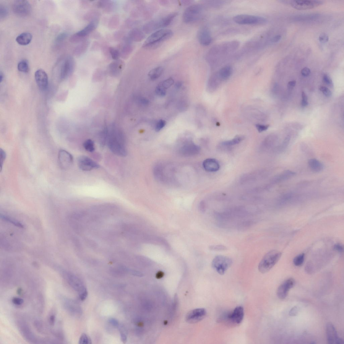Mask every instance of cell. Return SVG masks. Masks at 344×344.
<instances>
[{
	"label": "cell",
	"mask_w": 344,
	"mask_h": 344,
	"mask_svg": "<svg viewBox=\"0 0 344 344\" xmlns=\"http://www.w3.org/2000/svg\"><path fill=\"white\" fill-rule=\"evenodd\" d=\"M107 140L108 148L114 154L122 157L126 155L124 137L120 132L116 130L112 131L108 135Z\"/></svg>",
	"instance_id": "cell-1"
},
{
	"label": "cell",
	"mask_w": 344,
	"mask_h": 344,
	"mask_svg": "<svg viewBox=\"0 0 344 344\" xmlns=\"http://www.w3.org/2000/svg\"><path fill=\"white\" fill-rule=\"evenodd\" d=\"M173 35V31L170 29H162L158 30L147 38L143 44V47L148 49L157 48Z\"/></svg>",
	"instance_id": "cell-2"
},
{
	"label": "cell",
	"mask_w": 344,
	"mask_h": 344,
	"mask_svg": "<svg viewBox=\"0 0 344 344\" xmlns=\"http://www.w3.org/2000/svg\"><path fill=\"white\" fill-rule=\"evenodd\" d=\"M282 253L277 250H272L266 254L260 262L258 269L262 273H266L272 269L279 260Z\"/></svg>",
	"instance_id": "cell-3"
},
{
	"label": "cell",
	"mask_w": 344,
	"mask_h": 344,
	"mask_svg": "<svg viewBox=\"0 0 344 344\" xmlns=\"http://www.w3.org/2000/svg\"><path fill=\"white\" fill-rule=\"evenodd\" d=\"M75 67L74 60L71 56L62 57L57 62L56 67L59 69L61 80L65 79L72 74Z\"/></svg>",
	"instance_id": "cell-4"
},
{
	"label": "cell",
	"mask_w": 344,
	"mask_h": 344,
	"mask_svg": "<svg viewBox=\"0 0 344 344\" xmlns=\"http://www.w3.org/2000/svg\"><path fill=\"white\" fill-rule=\"evenodd\" d=\"M233 261L230 257L218 255L214 258L212 267L216 272L221 275H223L232 264Z\"/></svg>",
	"instance_id": "cell-5"
},
{
	"label": "cell",
	"mask_w": 344,
	"mask_h": 344,
	"mask_svg": "<svg viewBox=\"0 0 344 344\" xmlns=\"http://www.w3.org/2000/svg\"><path fill=\"white\" fill-rule=\"evenodd\" d=\"M202 7L199 4H195L187 7L182 16L184 22L190 23L199 19L202 14Z\"/></svg>",
	"instance_id": "cell-6"
},
{
	"label": "cell",
	"mask_w": 344,
	"mask_h": 344,
	"mask_svg": "<svg viewBox=\"0 0 344 344\" xmlns=\"http://www.w3.org/2000/svg\"><path fill=\"white\" fill-rule=\"evenodd\" d=\"M234 22L239 24H262L267 22L265 18L251 15L241 14L233 18Z\"/></svg>",
	"instance_id": "cell-7"
},
{
	"label": "cell",
	"mask_w": 344,
	"mask_h": 344,
	"mask_svg": "<svg viewBox=\"0 0 344 344\" xmlns=\"http://www.w3.org/2000/svg\"><path fill=\"white\" fill-rule=\"evenodd\" d=\"M12 8L14 13L21 17L28 16L32 10V7L29 2L25 0L15 1L12 4Z\"/></svg>",
	"instance_id": "cell-8"
},
{
	"label": "cell",
	"mask_w": 344,
	"mask_h": 344,
	"mask_svg": "<svg viewBox=\"0 0 344 344\" xmlns=\"http://www.w3.org/2000/svg\"><path fill=\"white\" fill-rule=\"evenodd\" d=\"M244 315L243 307L240 306L237 307L232 312L227 314L225 317L226 322L233 325H237L243 321Z\"/></svg>",
	"instance_id": "cell-9"
},
{
	"label": "cell",
	"mask_w": 344,
	"mask_h": 344,
	"mask_svg": "<svg viewBox=\"0 0 344 344\" xmlns=\"http://www.w3.org/2000/svg\"><path fill=\"white\" fill-rule=\"evenodd\" d=\"M74 158L71 154L65 150L59 151L58 162L60 168L63 170H67L72 166Z\"/></svg>",
	"instance_id": "cell-10"
},
{
	"label": "cell",
	"mask_w": 344,
	"mask_h": 344,
	"mask_svg": "<svg viewBox=\"0 0 344 344\" xmlns=\"http://www.w3.org/2000/svg\"><path fill=\"white\" fill-rule=\"evenodd\" d=\"M69 282L72 287L79 293L80 299L82 301L85 300L87 296V291L82 281L76 276L70 275Z\"/></svg>",
	"instance_id": "cell-11"
},
{
	"label": "cell",
	"mask_w": 344,
	"mask_h": 344,
	"mask_svg": "<svg viewBox=\"0 0 344 344\" xmlns=\"http://www.w3.org/2000/svg\"><path fill=\"white\" fill-rule=\"evenodd\" d=\"M295 281L293 278H289L284 281L279 286L277 290L278 298L281 299L286 298L290 289L295 284Z\"/></svg>",
	"instance_id": "cell-12"
},
{
	"label": "cell",
	"mask_w": 344,
	"mask_h": 344,
	"mask_svg": "<svg viewBox=\"0 0 344 344\" xmlns=\"http://www.w3.org/2000/svg\"><path fill=\"white\" fill-rule=\"evenodd\" d=\"M78 165L82 170L89 171L100 168L99 165L87 156H80L78 158Z\"/></svg>",
	"instance_id": "cell-13"
},
{
	"label": "cell",
	"mask_w": 344,
	"mask_h": 344,
	"mask_svg": "<svg viewBox=\"0 0 344 344\" xmlns=\"http://www.w3.org/2000/svg\"><path fill=\"white\" fill-rule=\"evenodd\" d=\"M206 314V310L204 309H195L192 310L187 314L186 320L189 323H195L204 319Z\"/></svg>",
	"instance_id": "cell-14"
},
{
	"label": "cell",
	"mask_w": 344,
	"mask_h": 344,
	"mask_svg": "<svg viewBox=\"0 0 344 344\" xmlns=\"http://www.w3.org/2000/svg\"><path fill=\"white\" fill-rule=\"evenodd\" d=\"M326 333L328 343L340 344L344 343L343 339L339 337L334 326L331 323H329L326 325Z\"/></svg>",
	"instance_id": "cell-15"
},
{
	"label": "cell",
	"mask_w": 344,
	"mask_h": 344,
	"mask_svg": "<svg viewBox=\"0 0 344 344\" xmlns=\"http://www.w3.org/2000/svg\"><path fill=\"white\" fill-rule=\"evenodd\" d=\"M323 2L319 1H293L291 4L293 7L299 10L311 9L322 4Z\"/></svg>",
	"instance_id": "cell-16"
},
{
	"label": "cell",
	"mask_w": 344,
	"mask_h": 344,
	"mask_svg": "<svg viewBox=\"0 0 344 344\" xmlns=\"http://www.w3.org/2000/svg\"><path fill=\"white\" fill-rule=\"evenodd\" d=\"M98 24L97 20L92 21L83 29L73 35L71 37V40L73 42H76L79 41V38L87 36L95 29L96 27L97 26Z\"/></svg>",
	"instance_id": "cell-17"
},
{
	"label": "cell",
	"mask_w": 344,
	"mask_h": 344,
	"mask_svg": "<svg viewBox=\"0 0 344 344\" xmlns=\"http://www.w3.org/2000/svg\"><path fill=\"white\" fill-rule=\"evenodd\" d=\"M35 78L39 88L41 90H46L48 85V78L46 72L41 69L37 70L35 74Z\"/></svg>",
	"instance_id": "cell-18"
},
{
	"label": "cell",
	"mask_w": 344,
	"mask_h": 344,
	"mask_svg": "<svg viewBox=\"0 0 344 344\" xmlns=\"http://www.w3.org/2000/svg\"><path fill=\"white\" fill-rule=\"evenodd\" d=\"M199 43L204 46L209 45L212 42V38L210 31L206 27H203L199 30L197 35Z\"/></svg>",
	"instance_id": "cell-19"
},
{
	"label": "cell",
	"mask_w": 344,
	"mask_h": 344,
	"mask_svg": "<svg viewBox=\"0 0 344 344\" xmlns=\"http://www.w3.org/2000/svg\"><path fill=\"white\" fill-rule=\"evenodd\" d=\"M200 151L198 146L193 143H188L185 144L180 149L182 154L186 156H191L197 155Z\"/></svg>",
	"instance_id": "cell-20"
},
{
	"label": "cell",
	"mask_w": 344,
	"mask_h": 344,
	"mask_svg": "<svg viewBox=\"0 0 344 344\" xmlns=\"http://www.w3.org/2000/svg\"><path fill=\"white\" fill-rule=\"evenodd\" d=\"M203 168L206 171L209 172H214L219 170L220 165L218 161L214 159H207L203 161Z\"/></svg>",
	"instance_id": "cell-21"
},
{
	"label": "cell",
	"mask_w": 344,
	"mask_h": 344,
	"mask_svg": "<svg viewBox=\"0 0 344 344\" xmlns=\"http://www.w3.org/2000/svg\"><path fill=\"white\" fill-rule=\"evenodd\" d=\"M32 36L29 32H23L18 35L16 38L18 44L21 46H26L29 44L32 40Z\"/></svg>",
	"instance_id": "cell-22"
},
{
	"label": "cell",
	"mask_w": 344,
	"mask_h": 344,
	"mask_svg": "<svg viewBox=\"0 0 344 344\" xmlns=\"http://www.w3.org/2000/svg\"><path fill=\"white\" fill-rule=\"evenodd\" d=\"M222 81L218 75H213L210 78L207 85L208 90L210 92H213L217 89Z\"/></svg>",
	"instance_id": "cell-23"
},
{
	"label": "cell",
	"mask_w": 344,
	"mask_h": 344,
	"mask_svg": "<svg viewBox=\"0 0 344 344\" xmlns=\"http://www.w3.org/2000/svg\"><path fill=\"white\" fill-rule=\"evenodd\" d=\"M308 165L312 171L316 173L322 171L324 168L323 164L316 159H310L308 161Z\"/></svg>",
	"instance_id": "cell-24"
},
{
	"label": "cell",
	"mask_w": 344,
	"mask_h": 344,
	"mask_svg": "<svg viewBox=\"0 0 344 344\" xmlns=\"http://www.w3.org/2000/svg\"><path fill=\"white\" fill-rule=\"evenodd\" d=\"M232 68L230 66H226L221 68L219 71L218 75L221 80H225L229 79L232 73Z\"/></svg>",
	"instance_id": "cell-25"
},
{
	"label": "cell",
	"mask_w": 344,
	"mask_h": 344,
	"mask_svg": "<svg viewBox=\"0 0 344 344\" xmlns=\"http://www.w3.org/2000/svg\"><path fill=\"white\" fill-rule=\"evenodd\" d=\"M178 15L177 12H174L172 13L167 15L166 16L160 19L162 27L164 28L170 25L172 21Z\"/></svg>",
	"instance_id": "cell-26"
},
{
	"label": "cell",
	"mask_w": 344,
	"mask_h": 344,
	"mask_svg": "<svg viewBox=\"0 0 344 344\" xmlns=\"http://www.w3.org/2000/svg\"><path fill=\"white\" fill-rule=\"evenodd\" d=\"M163 71V68L162 67L158 66L155 67L150 70L148 74V76L152 80H155L158 79Z\"/></svg>",
	"instance_id": "cell-27"
},
{
	"label": "cell",
	"mask_w": 344,
	"mask_h": 344,
	"mask_svg": "<svg viewBox=\"0 0 344 344\" xmlns=\"http://www.w3.org/2000/svg\"><path fill=\"white\" fill-rule=\"evenodd\" d=\"M244 139V137L242 136H238L231 140L224 142L222 145L225 146H232L238 144Z\"/></svg>",
	"instance_id": "cell-28"
},
{
	"label": "cell",
	"mask_w": 344,
	"mask_h": 344,
	"mask_svg": "<svg viewBox=\"0 0 344 344\" xmlns=\"http://www.w3.org/2000/svg\"><path fill=\"white\" fill-rule=\"evenodd\" d=\"M18 69L20 72L27 73L29 71L28 62L26 60H22L18 65Z\"/></svg>",
	"instance_id": "cell-29"
},
{
	"label": "cell",
	"mask_w": 344,
	"mask_h": 344,
	"mask_svg": "<svg viewBox=\"0 0 344 344\" xmlns=\"http://www.w3.org/2000/svg\"><path fill=\"white\" fill-rule=\"evenodd\" d=\"M83 146L86 151L90 152H93L95 149L94 143L90 139L86 140L83 143Z\"/></svg>",
	"instance_id": "cell-30"
},
{
	"label": "cell",
	"mask_w": 344,
	"mask_h": 344,
	"mask_svg": "<svg viewBox=\"0 0 344 344\" xmlns=\"http://www.w3.org/2000/svg\"><path fill=\"white\" fill-rule=\"evenodd\" d=\"M305 255L304 254H300L294 258L293 264L296 266H301L304 262Z\"/></svg>",
	"instance_id": "cell-31"
},
{
	"label": "cell",
	"mask_w": 344,
	"mask_h": 344,
	"mask_svg": "<svg viewBox=\"0 0 344 344\" xmlns=\"http://www.w3.org/2000/svg\"><path fill=\"white\" fill-rule=\"evenodd\" d=\"M174 83L173 79L171 78H169V79L160 82L159 84L166 90L171 87L174 84Z\"/></svg>",
	"instance_id": "cell-32"
},
{
	"label": "cell",
	"mask_w": 344,
	"mask_h": 344,
	"mask_svg": "<svg viewBox=\"0 0 344 344\" xmlns=\"http://www.w3.org/2000/svg\"><path fill=\"white\" fill-rule=\"evenodd\" d=\"M79 343L80 344H91L92 343V342L90 337L87 334L83 333L79 339Z\"/></svg>",
	"instance_id": "cell-33"
},
{
	"label": "cell",
	"mask_w": 344,
	"mask_h": 344,
	"mask_svg": "<svg viewBox=\"0 0 344 344\" xmlns=\"http://www.w3.org/2000/svg\"><path fill=\"white\" fill-rule=\"evenodd\" d=\"M8 13V10L7 8L4 5L1 4L0 6V19H5L7 16Z\"/></svg>",
	"instance_id": "cell-34"
},
{
	"label": "cell",
	"mask_w": 344,
	"mask_h": 344,
	"mask_svg": "<svg viewBox=\"0 0 344 344\" xmlns=\"http://www.w3.org/2000/svg\"><path fill=\"white\" fill-rule=\"evenodd\" d=\"M155 93L158 96L163 97L166 95V90L159 84L156 88Z\"/></svg>",
	"instance_id": "cell-35"
},
{
	"label": "cell",
	"mask_w": 344,
	"mask_h": 344,
	"mask_svg": "<svg viewBox=\"0 0 344 344\" xmlns=\"http://www.w3.org/2000/svg\"><path fill=\"white\" fill-rule=\"evenodd\" d=\"M209 249L213 251H226L227 250V248L225 246L222 245H214L210 246Z\"/></svg>",
	"instance_id": "cell-36"
},
{
	"label": "cell",
	"mask_w": 344,
	"mask_h": 344,
	"mask_svg": "<svg viewBox=\"0 0 344 344\" xmlns=\"http://www.w3.org/2000/svg\"><path fill=\"white\" fill-rule=\"evenodd\" d=\"M166 124V122L165 121L162 119L158 121L156 125L155 131L157 132H160L165 126Z\"/></svg>",
	"instance_id": "cell-37"
},
{
	"label": "cell",
	"mask_w": 344,
	"mask_h": 344,
	"mask_svg": "<svg viewBox=\"0 0 344 344\" xmlns=\"http://www.w3.org/2000/svg\"><path fill=\"white\" fill-rule=\"evenodd\" d=\"M320 90L326 97L327 98L332 97V93L328 88L323 86L320 87Z\"/></svg>",
	"instance_id": "cell-38"
},
{
	"label": "cell",
	"mask_w": 344,
	"mask_h": 344,
	"mask_svg": "<svg viewBox=\"0 0 344 344\" xmlns=\"http://www.w3.org/2000/svg\"><path fill=\"white\" fill-rule=\"evenodd\" d=\"M323 80L324 82L329 87H333V83L330 77L326 74H325L323 76Z\"/></svg>",
	"instance_id": "cell-39"
},
{
	"label": "cell",
	"mask_w": 344,
	"mask_h": 344,
	"mask_svg": "<svg viewBox=\"0 0 344 344\" xmlns=\"http://www.w3.org/2000/svg\"><path fill=\"white\" fill-rule=\"evenodd\" d=\"M109 51L113 59L117 60L118 59L120 54L119 51L117 49L111 47L109 49Z\"/></svg>",
	"instance_id": "cell-40"
},
{
	"label": "cell",
	"mask_w": 344,
	"mask_h": 344,
	"mask_svg": "<svg viewBox=\"0 0 344 344\" xmlns=\"http://www.w3.org/2000/svg\"><path fill=\"white\" fill-rule=\"evenodd\" d=\"M6 157V154L4 151L1 149L0 150V164H1V170L2 166Z\"/></svg>",
	"instance_id": "cell-41"
},
{
	"label": "cell",
	"mask_w": 344,
	"mask_h": 344,
	"mask_svg": "<svg viewBox=\"0 0 344 344\" xmlns=\"http://www.w3.org/2000/svg\"><path fill=\"white\" fill-rule=\"evenodd\" d=\"M302 100L301 105L303 107H306L308 105V98L305 93L304 92L302 93Z\"/></svg>",
	"instance_id": "cell-42"
},
{
	"label": "cell",
	"mask_w": 344,
	"mask_h": 344,
	"mask_svg": "<svg viewBox=\"0 0 344 344\" xmlns=\"http://www.w3.org/2000/svg\"><path fill=\"white\" fill-rule=\"evenodd\" d=\"M67 33H62L59 35L56 38L55 41L56 43H59L62 42L65 39L67 36Z\"/></svg>",
	"instance_id": "cell-43"
},
{
	"label": "cell",
	"mask_w": 344,
	"mask_h": 344,
	"mask_svg": "<svg viewBox=\"0 0 344 344\" xmlns=\"http://www.w3.org/2000/svg\"><path fill=\"white\" fill-rule=\"evenodd\" d=\"M256 127L258 131L259 132H261L266 131L269 127V125L257 124L256 125Z\"/></svg>",
	"instance_id": "cell-44"
},
{
	"label": "cell",
	"mask_w": 344,
	"mask_h": 344,
	"mask_svg": "<svg viewBox=\"0 0 344 344\" xmlns=\"http://www.w3.org/2000/svg\"><path fill=\"white\" fill-rule=\"evenodd\" d=\"M2 218H3V219H4L5 220L8 221H9V222H10L12 224H14V225L18 226V227H20L21 228L23 227V226L22 224H21L20 223L18 222H17V221H15L13 219H10L9 218L4 217V216H3Z\"/></svg>",
	"instance_id": "cell-45"
},
{
	"label": "cell",
	"mask_w": 344,
	"mask_h": 344,
	"mask_svg": "<svg viewBox=\"0 0 344 344\" xmlns=\"http://www.w3.org/2000/svg\"><path fill=\"white\" fill-rule=\"evenodd\" d=\"M319 39L320 43H327L329 40V38L326 34L323 33L320 35Z\"/></svg>",
	"instance_id": "cell-46"
},
{
	"label": "cell",
	"mask_w": 344,
	"mask_h": 344,
	"mask_svg": "<svg viewBox=\"0 0 344 344\" xmlns=\"http://www.w3.org/2000/svg\"><path fill=\"white\" fill-rule=\"evenodd\" d=\"M12 303L17 305H20L24 303V301L21 298H14L12 299Z\"/></svg>",
	"instance_id": "cell-47"
},
{
	"label": "cell",
	"mask_w": 344,
	"mask_h": 344,
	"mask_svg": "<svg viewBox=\"0 0 344 344\" xmlns=\"http://www.w3.org/2000/svg\"><path fill=\"white\" fill-rule=\"evenodd\" d=\"M301 74L303 76L307 77L311 74V70L308 68L305 67L302 69L301 71Z\"/></svg>",
	"instance_id": "cell-48"
},
{
	"label": "cell",
	"mask_w": 344,
	"mask_h": 344,
	"mask_svg": "<svg viewBox=\"0 0 344 344\" xmlns=\"http://www.w3.org/2000/svg\"><path fill=\"white\" fill-rule=\"evenodd\" d=\"M119 330L121 332V340L122 342L125 343H126L127 340V337L126 332H124L123 329H120Z\"/></svg>",
	"instance_id": "cell-49"
},
{
	"label": "cell",
	"mask_w": 344,
	"mask_h": 344,
	"mask_svg": "<svg viewBox=\"0 0 344 344\" xmlns=\"http://www.w3.org/2000/svg\"><path fill=\"white\" fill-rule=\"evenodd\" d=\"M109 322L114 327H118L119 326V322L118 320L115 319L110 318L109 319Z\"/></svg>",
	"instance_id": "cell-50"
},
{
	"label": "cell",
	"mask_w": 344,
	"mask_h": 344,
	"mask_svg": "<svg viewBox=\"0 0 344 344\" xmlns=\"http://www.w3.org/2000/svg\"><path fill=\"white\" fill-rule=\"evenodd\" d=\"M298 307H294L291 309L289 314L291 316H295L298 313Z\"/></svg>",
	"instance_id": "cell-51"
},
{
	"label": "cell",
	"mask_w": 344,
	"mask_h": 344,
	"mask_svg": "<svg viewBox=\"0 0 344 344\" xmlns=\"http://www.w3.org/2000/svg\"><path fill=\"white\" fill-rule=\"evenodd\" d=\"M281 38H282V37H281L280 35H276L272 38L271 41L272 43H277L281 40Z\"/></svg>",
	"instance_id": "cell-52"
},
{
	"label": "cell",
	"mask_w": 344,
	"mask_h": 344,
	"mask_svg": "<svg viewBox=\"0 0 344 344\" xmlns=\"http://www.w3.org/2000/svg\"><path fill=\"white\" fill-rule=\"evenodd\" d=\"M334 249L337 251L342 252L343 251V247L340 244H336L334 247Z\"/></svg>",
	"instance_id": "cell-53"
},
{
	"label": "cell",
	"mask_w": 344,
	"mask_h": 344,
	"mask_svg": "<svg viewBox=\"0 0 344 344\" xmlns=\"http://www.w3.org/2000/svg\"><path fill=\"white\" fill-rule=\"evenodd\" d=\"M296 84L295 81L293 80L289 82L288 83V87L289 89H292L295 87Z\"/></svg>",
	"instance_id": "cell-54"
},
{
	"label": "cell",
	"mask_w": 344,
	"mask_h": 344,
	"mask_svg": "<svg viewBox=\"0 0 344 344\" xmlns=\"http://www.w3.org/2000/svg\"><path fill=\"white\" fill-rule=\"evenodd\" d=\"M130 271H131V273L133 275L139 276V277H142L143 276V274L141 272L137 271L132 270H131Z\"/></svg>",
	"instance_id": "cell-55"
},
{
	"label": "cell",
	"mask_w": 344,
	"mask_h": 344,
	"mask_svg": "<svg viewBox=\"0 0 344 344\" xmlns=\"http://www.w3.org/2000/svg\"><path fill=\"white\" fill-rule=\"evenodd\" d=\"M165 273L163 272L160 271L156 273V277L158 279H160L163 277Z\"/></svg>",
	"instance_id": "cell-56"
},
{
	"label": "cell",
	"mask_w": 344,
	"mask_h": 344,
	"mask_svg": "<svg viewBox=\"0 0 344 344\" xmlns=\"http://www.w3.org/2000/svg\"><path fill=\"white\" fill-rule=\"evenodd\" d=\"M140 102L143 105H147L149 103V101L146 98H142L140 101Z\"/></svg>",
	"instance_id": "cell-57"
},
{
	"label": "cell",
	"mask_w": 344,
	"mask_h": 344,
	"mask_svg": "<svg viewBox=\"0 0 344 344\" xmlns=\"http://www.w3.org/2000/svg\"><path fill=\"white\" fill-rule=\"evenodd\" d=\"M55 321V317L54 315H51L49 318V322H50L51 325L53 326L54 325V322Z\"/></svg>",
	"instance_id": "cell-58"
},
{
	"label": "cell",
	"mask_w": 344,
	"mask_h": 344,
	"mask_svg": "<svg viewBox=\"0 0 344 344\" xmlns=\"http://www.w3.org/2000/svg\"><path fill=\"white\" fill-rule=\"evenodd\" d=\"M205 206L204 203L203 202L200 203V209L202 212H204L205 211Z\"/></svg>",
	"instance_id": "cell-59"
},
{
	"label": "cell",
	"mask_w": 344,
	"mask_h": 344,
	"mask_svg": "<svg viewBox=\"0 0 344 344\" xmlns=\"http://www.w3.org/2000/svg\"><path fill=\"white\" fill-rule=\"evenodd\" d=\"M182 85V83L180 82H177L176 84V87L178 88L180 87H181Z\"/></svg>",
	"instance_id": "cell-60"
},
{
	"label": "cell",
	"mask_w": 344,
	"mask_h": 344,
	"mask_svg": "<svg viewBox=\"0 0 344 344\" xmlns=\"http://www.w3.org/2000/svg\"><path fill=\"white\" fill-rule=\"evenodd\" d=\"M3 79L4 75L3 74H2V72H1V74H0V81H1V82H2V81L3 80Z\"/></svg>",
	"instance_id": "cell-61"
}]
</instances>
